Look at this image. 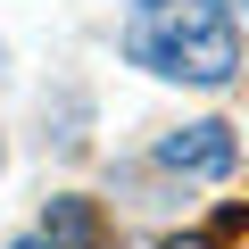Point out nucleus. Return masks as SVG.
<instances>
[{
    "label": "nucleus",
    "instance_id": "1",
    "mask_svg": "<svg viewBox=\"0 0 249 249\" xmlns=\"http://www.w3.org/2000/svg\"><path fill=\"white\" fill-rule=\"evenodd\" d=\"M116 50L166 83H199V91H224L241 75V25L224 0H133Z\"/></svg>",
    "mask_w": 249,
    "mask_h": 249
},
{
    "label": "nucleus",
    "instance_id": "2",
    "mask_svg": "<svg viewBox=\"0 0 249 249\" xmlns=\"http://www.w3.org/2000/svg\"><path fill=\"white\" fill-rule=\"evenodd\" d=\"M158 166H166V175H199V183H216V175L241 166V142H232V124L199 116V124H175V133L158 142Z\"/></svg>",
    "mask_w": 249,
    "mask_h": 249
},
{
    "label": "nucleus",
    "instance_id": "3",
    "mask_svg": "<svg viewBox=\"0 0 249 249\" xmlns=\"http://www.w3.org/2000/svg\"><path fill=\"white\" fill-rule=\"evenodd\" d=\"M42 241H50V249H108V232H100L91 199H50V216H42Z\"/></svg>",
    "mask_w": 249,
    "mask_h": 249
},
{
    "label": "nucleus",
    "instance_id": "4",
    "mask_svg": "<svg viewBox=\"0 0 249 249\" xmlns=\"http://www.w3.org/2000/svg\"><path fill=\"white\" fill-rule=\"evenodd\" d=\"M166 249H249V208H216L208 224H191V232H175Z\"/></svg>",
    "mask_w": 249,
    "mask_h": 249
},
{
    "label": "nucleus",
    "instance_id": "5",
    "mask_svg": "<svg viewBox=\"0 0 249 249\" xmlns=\"http://www.w3.org/2000/svg\"><path fill=\"white\" fill-rule=\"evenodd\" d=\"M9 249H50V241H42V232H34V241H9Z\"/></svg>",
    "mask_w": 249,
    "mask_h": 249
},
{
    "label": "nucleus",
    "instance_id": "6",
    "mask_svg": "<svg viewBox=\"0 0 249 249\" xmlns=\"http://www.w3.org/2000/svg\"><path fill=\"white\" fill-rule=\"evenodd\" d=\"M224 9H249V0H224Z\"/></svg>",
    "mask_w": 249,
    "mask_h": 249
}]
</instances>
